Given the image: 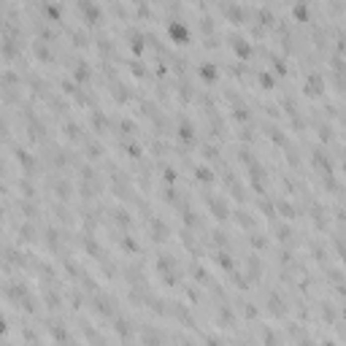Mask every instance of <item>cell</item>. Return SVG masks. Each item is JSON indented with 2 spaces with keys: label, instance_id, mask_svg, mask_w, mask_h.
Wrapping results in <instances>:
<instances>
[{
  "label": "cell",
  "instance_id": "obj_8",
  "mask_svg": "<svg viewBox=\"0 0 346 346\" xmlns=\"http://www.w3.org/2000/svg\"><path fill=\"white\" fill-rule=\"evenodd\" d=\"M97 52H100V60H103V63H106L108 57H114V54H116L114 38H108V35H97Z\"/></svg>",
  "mask_w": 346,
  "mask_h": 346
},
{
  "label": "cell",
  "instance_id": "obj_10",
  "mask_svg": "<svg viewBox=\"0 0 346 346\" xmlns=\"http://www.w3.org/2000/svg\"><path fill=\"white\" fill-rule=\"evenodd\" d=\"M71 33V41L76 49H84L86 43H89V35H86V30H68Z\"/></svg>",
  "mask_w": 346,
  "mask_h": 346
},
{
  "label": "cell",
  "instance_id": "obj_13",
  "mask_svg": "<svg viewBox=\"0 0 346 346\" xmlns=\"http://www.w3.org/2000/svg\"><path fill=\"white\" fill-rule=\"evenodd\" d=\"M206 200H208V206H211V211H214V214H219V219H225V214H227L225 203L216 200V197H206Z\"/></svg>",
  "mask_w": 346,
  "mask_h": 346
},
{
  "label": "cell",
  "instance_id": "obj_3",
  "mask_svg": "<svg viewBox=\"0 0 346 346\" xmlns=\"http://www.w3.org/2000/svg\"><path fill=\"white\" fill-rule=\"evenodd\" d=\"M76 8H79V14L84 16V22H86V24H97V22L103 19L100 5H95V3H79Z\"/></svg>",
  "mask_w": 346,
  "mask_h": 346
},
{
  "label": "cell",
  "instance_id": "obj_7",
  "mask_svg": "<svg viewBox=\"0 0 346 346\" xmlns=\"http://www.w3.org/2000/svg\"><path fill=\"white\" fill-rule=\"evenodd\" d=\"M30 46H33V54L35 57L41 60V63H52V43H46V41H41V38H35L33 43H30Z\"/></svg>",
  "mask_w": 346,
  "mask_h": 346
},
{
  "label": "cell",
  "instance_id": "obj_14",
  "mask_svg": "<svg viewBox=\"0 0 346 346\" xmlns=\"http://www.w3.org/2000/svg\"><path fill=\"white\" fill-rule=\"evenodd\" d=\"M236 222H241L244 227H255L257 222L252 219V214H246V211H236Z\"/></svg>",
  "mask_w": 346,
  "mask_h": 346
},
{
  "label": "cell",
  "instance_id": "obj_19",
  "mask_svg": "<svg viewBox=\"0 0 346 346\" xmlns=\"http://www.w3.org/2000/svg\"><path fill=\"white\" fill-rule=\"evenodd\" d=\"M3 346H14V344H11V341H5V344H3Z\"/></svg>",
  "mask_w": 346,
  "mask_h": 346
},
{
  "label": "cell",
  "instance_id": "obj_15",
  "mask_svg": "<svg viewBox=\"0 0 346 346\" xmlns=\"http://www.w3.org/2000/svg\"><path fill=\"white\" fill-rule=\"evenodd\" d=\"M52 211L57 214V219H60V222H65V225L71 222V214H68V208H63L60 203H54V206H52Z\"/></svg>",
  "mask_w": 346,
  "mask_h": 346
},
{
  "label": "cell",
  "instance_id": "obj_12",
  "mask_svg": "<svg viewBox=\"0 0 346 346\" xmlns=\"http://www.w3.org/2000/svg\"><path fill=\"white\" fill-rule=\"evenodd\" d=\"M22 241H35V227L30 225V222L19 225V244H22Z\"/></svg>",
  "mask_w": 346,
  "mask_h": 346
},
{
  "label": "cell",
  "instance_id": "obj_5",
  "mask_svg": "<svg viewBox=\"0 0 346 346\" xmlns=\"http://www.w3.org/2000/svg\"><path fill=\"white\" fill-rule=\"evenodd\" d=\"M219 11H222V14H225L230 22H236V24H238V22H246V14H249L244 5H233V3H222Z\"/></svg>",
  "mask_w": 346,
  "mask_h": 346
},
{
  "label": "cell",
  "instance_id": "obj_9",
  "mask_svg": "<svg viewBox=\"0 0 346 346\" xmlns=\"http://www.w3.org/2000/svg\"><path fill=\"white\" fill-rule=\"evenodd\" d=\"M227 38H230L236 54H244V57H246V54H252V46H249V41H246V38H241V35H236V33H230Z\"/></svg>",
  "mask_w": 346,
  "mask_h": 346
},
{
  "label": "cell",
  "instance_id": "obj_4",
  "mask_svg": "<svg viewBox=\"0 0 346 346\" xmlns=\"http://www.w3.org/2000/svg\"><path fill=\"white\" fill-rule=\"evenodd\" d=\"M27 84H30L33 97H49V82L41 79L38 73H27Z\"/></svg>",
  "mask_w": 346,
  "mask_h": 346
},
{
  "label": "cell",
  "instance_id": "obj_17",
  "mask_svg": "<svg viewBox=\"0 0 346 346\" xmlns=\"http://www.w3.org/2000/svg\"><path fill=\"white\" fill-rule=\"evenodd\" d=\"M200 30H203V33H214V19H211V16H203V19H200Z\"/></svg>",
  "mask_w": 346,
  "mask_h": 346
},
{
  "label": "cell",
  "instance_id": "obj_11",
  "mask_svg": "<svg viewBox=\"0 0 346 346\" xmlns=\"http://www.w3.org/2000/svg\"><path fill=\"white\" fill-rule=\"evenodd\" d=\"M63 133L68 135L71 141H82L84 138V133H82V127L76 125V122H68V125H63Z\"/></svg>",
  "mask_w": 346,
  "mask_h": 346
},
{
  "label": "cell",
  "instance_id": "obj_18",
  "mask_svg": "<svg viewBox=\"0 0 346 346\" xmlns=\"http://www.w3.org/2000/svg\"><path fill=\"white\" fill-rule=\"evenodd\" d=\"M295 16H298V19H303V22H308V8H306V5H295Z\"/></svg>",
  "mask_w": 346,
  "mask_h": 346
},
{
  "label": "cell",
  "instance_id": "obj_2",
  "mask_svg": "<svg viewBox=\"0 0 346 346\" xmlns=\"http://www.w3.org/2000/svg\"><path fill=\"white\" fill-rule=\"evenodd\" d=\"M114 298H111V295H95V298H92V311H97L100 314V317H111V314H114Z\"/></svg>",
  "mask_w": 346,
  "mask_h": 346
},
{
  "label": "cell",
  "instance_id": "obj_16",
  "mask_svg": "<svg viewBox=\"0 0 346 346\" xmlns=\"http://www.w3.org/2000/svg\"><path fill=\"white\" fill-rule=\"evenodd\" d=\"M214 63H200V73H203V79H206V82H211L214 79V68H211Z\"/></svg>",
  "mask_w": 346,
  "mask_h": 346
},
{
  "label": "cell",
  "instance_id": "obj_1",
  "mask_svg": "<svg viewBox=\"0 0 346 346\" xmlns=\"http://www.w3.org/2000/svg\"><path fill=\"white\" fill-rule=\"evenodd\" d=\"M22 49H24V38H14V35H3V46H0V52H3V60L5 63H19L22 60Z\"/></svg>",
  "mask_w": 346,
  "mask_h": 346
},
{
  "label": "cell",
  "instance_id": "obj_6",
  "mask_svg": "<svg viewBox=\"0 0 346 346\" xmlns=\"http://www.w3.org/2000/svg\"><path fill=\"white\" fill-rule=\"evenodd\" d=\"M35 8L43 14L46 22H60L63 19V5H57V3H41V5H35Z\"/></svg>",
  "mask_w": 346,
  "mask_h": 346
}]
</instances>
